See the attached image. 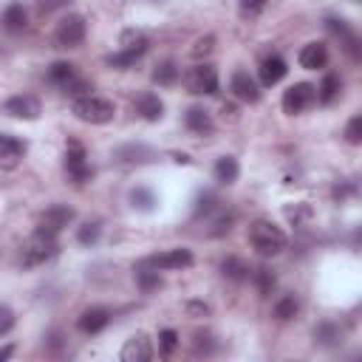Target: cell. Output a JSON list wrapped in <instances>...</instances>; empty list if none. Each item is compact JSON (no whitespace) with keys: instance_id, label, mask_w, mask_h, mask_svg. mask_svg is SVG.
<instances>
[{"instance_id":"13","label":"cell","mask_w":362,"mask_h":362,"mask_svg":"<svg viewBox=\"0 0 362 362\" xmlns=\"http://www.w3.org/2000/svg\"><path fill=\"white\" fill-rule=\"evenodd\" d=\"M107 322H110V311L102 308V305H90V308H85V311L76 317V328H79L82 334H99Z\"/></svg>"},{"instance_id":"26","label":"cell","mask_w":362,"mask_h":362,"mask_svg":"<svg viewBox=\"0 0 362 362\" xmlns=\"http://www.w3.org/2000/svg\"><path fill=\"white\" fill-rule=\"evenodd\" d=\"M221 272H223L229 280H249V277H252V269H249L240 257H226V260L221 263Z\"/></svg>"},{"instance_id":"39","label":"cell","mask_w":362,"mask_h":362,"mask_svg":"<svg viewBox=\"0 0 362 362\" xmlns=\"http://www.w3.org/2000/svg\"><path fill=\"white\" fill-rule=\"evenodd\" d=\"M212 45H215V37H212V34L195 40V45H192V57H206V54L212 51Z\"/></svg>"},{"instance_id":"12","label":"cell","mask_w":362,"mask_h":362,"mask_svg":"<svg viewBox=\"0 0 362 362\" xmlns=\"http://www.w3.org/2000/svg\"><path fill=\"white\" fill-rule=\"evenodd\" d=\"M25 156V144L17 136L0 133V167L3 170H14Z\"/></svg>"},{"instance_id":"24","label":"cell","mask_w":362,"mask_h":362,"mask_svg":"<svg viewBox=\"0 0 362 362\" xmlns=\"http://www.w3.org/2000/svg\"><path fill=\"white\" fill-rule=\"evenodd\" d=\"M339 88H342L339 76H337V74H325V76H322V82H320V88H317V99H320L322 105H331V102L337 99Z\"/></svg>"},{"instance_id":"23","label":"cell","mask_w":362,"mask_h":362,"mask_svg":"<svg viewBox=\"0 0 362 362\" xmlns=\"http://www.w3.org/2000/svg\"><path fill=\"white\" fill-rule=\"evenodd\" d=\"M238 173H240V167H238V158L235 156H221L218 158V164H215V181L235 184L238 181Z\"/></svg>"},{"instance_id":"32","label":"cell","mask_w":362,"mask_h":362,"mask_svg":"<svg viewBox=\"0 0 362 362\" xmlns=\"http://www.w3.org/2000/svg\"><path fill=\"white\" fill-rule=\"evenodd\" d=\"M122 48H130V51H147V37L141 31H124L122 40H119Z\"/></svg>"},{"instance_id":"19","label":"cell","mask_w":362,"mask_h":362,"mask_svg":"<svg viewBox=\"0 0 362 362\" xmlns=\"http://www.w3.org/2000/svg\"><path fill=\"white\" fill-rule=\"evenodd\" d=\"M184 124H187L195 136H209V133L215 130V122H212V116H209L204 107H189V110L184 113Z\"/></svg>"},{"instance_id":"11","label":"cell","mask_w":362,"mask_h":362,"mask_svg":"<svg viewBox=\"0 0 362 362\" xmlns=\"http://www.w3.org/2000/svg\"><path fill=\"white\" fill-rule=\"evenodd\" d=\"M229 90H232L235 99H240V102H246V105H255V102L260 99V88H257V82L249 76V71H235L232 79H229Z\"/></svg>"},{"instance_id":"38","label":"cell","mask_w":362,"mask_h":362,"mask_svg":"<svg viewBox=\"0 0 362 362\" xmlns=\"http://www.w3.org/2000/svg\"><path fill=\"white\" fill-rule=\"evenodd\" d=\"M269 0H240V14L243 17H257L266 8Z\"/></svg>"},{"instance_id":"44","label":"cell","mask_w":362,"mask_h":362,"mask_svg":"<svg viewBox=\"0 0 362 362\" xmlns=\"http://www.w3.org/2000/svg\"><path fill=\"white\" fill-rule=\"evenodd\" d=\"M11 354H14V345H6V348H0V362H3V359H8Z\"/></svg>"},{"instance_id":"43","label":"cell","mask_w":362,"mask_h":362,"mask_svg":"<svg viewBox=\"0 0 362 362\" xmlns=\"http://www.w3.org/2000/svg\"><path fill=\"white\" fill-rule=\"evenodd\" d=\"M187 311H189V314H201V317H204L209 308H206L204 303H189V305H187Z\"/></svg>"},{"instance_id":"31","label":"cell","mask_w":362,"mask_h":362,"mask_svg":"<svg viewBox=\"0 0 362 362\" xmlns=\"http://www.w3.org/2000/svg\"><path fill=\"white\" fill-rule=\"evenodd\" d=\"M232 223H235V212H221V215L212 218L209 235H212V238H221V235H226V232L232 229Z\"/></svg>"},{"instance_id":"8","label":"cell","mask_w":362,"mask_h":362,"mask_svg":"<svg viewBox=\"0 0 362 362\" xmlns=\"http://www.w3.org/2000/svg\"><path fill=\"white\" fill-rule=\"evenodd\" d=\"M71 221H74V209L68 204H54V206H48L37 218V229L40 232H48V235H59Z\"/></svg>"},{"instance_id":"33","label":"cell","mask_w":362,"mask_h":362,"mask_svg":"<svg viewBox=\"0 0 362 362\" xmlns=\"http://www.w3.org/2000/svg\"><path fill=\"white\" fill-rule=\"evenodd\" d=\"M99 235H102V226L93 221V223H82V226H79L76 240H79L82 246H90V243H96V240H99Z\"/></svg>"},{"instance_id":"22","label":"cell","mask_w":362,"mask_h":362,"mask_svg":"<svg viewBox=\"0 0 362 362\" xmlns=\"http://www.w3.org/2000/svg\"><path fill=\"white\" fill-rule=\"evenodd\" d=\"M136 283H139V288H141L144 294H150L153 288H158V286H161L158 269H153L147 260H141V263L136 266Z\"/></svg>"},{"instance_id":"4","label":"cell","mask_w":362,"mask_h":362,"mask_svg":"<svg viewBox=\"0 0 362 362\" xmlns=\"http://www.w3.org/2000/svg\"><path fill=\"white\" fill-rule=\"evenodd\" d=\"M88 34V20L82 14H68L54 28V45L57 48H76Z\"/></svg>"},{"instance_id":"7","label":"cell","mask_w":362,"mask_h":362,"mask_svg":"<svg viewBox=\"0 0 362 362\" xmlns=\"http://www.w3.org/2000/svg\"><path fill=\"white\" fill-rule=\"evenodd\" d=\"M65 170L76 184H85L93 175L90 164H88V153L76 139H68V144H65Z\"/></svg>"},{"instance_id":"40","label":"cell","mask_w":362,"mask_h":362,"mask_svg":"<svg viewBox=\"0 0 362 362\" xmlns=\"http://www.w3.org/2000/svg\"><path fill=\"white\" fill-rule=\"evenodd\" d=\"M11 328H14V311H11L8 305H3V303H0V337H3V334H8Z\"/></svg>"},{"instance_id":"17","label":"cell","mask_w":362,"mask_h":362,"mask_svg":"<svg viewBox=\"0 0 362 362\" xmlns=\"http://www.w3.org/2000/svg\"><path fill=\"white\" fill-rule=\"evenodd\" d=\"M300 65L305 68V71H317V68H325L328 65V48H325V42H308V45H303L300 48Z\"/></svg>"},{"instance_id":"6","label":"cell","mask_w":362,"mask_h":362,"mask_svg":"<svg viewBox=\"0 0 362 362\" xmlns=\"http://www.w3.org/2000/svg\"><path fill=\"white\" fill-rule=\"evenodd\" d=\"M317 102V88L311 82H294L291 88H286L283 93V110L288 116H297L303 110H308Z\"/></svg>"},{"instance_id":"25","label":"cell","mask_w":362,"mask_h":362,"mask_svg":"<svg viewBox=\"0 0 362 362\" xmlns=\"http://www.w3.org/2000/svg\"><path fill=\"white\" fill-rule=\"evenodd\" d=\"M71 79H76V71H74V65H71V62H54V65L48 68V82H54V85L65 88Z\"/></svg>"},{"instance_id":"9","label":"cell","mask_w":362,"mask_h":362,"mask_svg":"<svg viewBox=\"0 0 362 362\" xmlns=\"http://www.w3.org/2000/svg\"><path fill=\"white\" fill-rule=\"evenodd\" d=\"M3 110H6L8 116H14V119H25V122L40 119V113H42L40 99L31 96V93H17V96H11V99L3 105Z\"/></svg>"},{"instance_id":"34","label":"cell","mask_w":362,"mask_h":362,"mask_svg":"<svg viewBox=\"0 0 362 362\" xmlns=\"http://www.w3.org/2000/svg\"><path fill=\"white\" fill-rule=\"evenodd\" d=\"M252 277H255V283H257L260 294H272V288H274V274H272L266 266L255 269V272H252Z\"/></svg>"},{"instance_id":"1","label":"cell","mask_w":362,"mask_h":362,"mask_svg":"<svg viewBox=\"0 0 362 362\" xmlns=\"http://www.w3.org/2000/svg\"><path fill=\"white\" fill-rule=\"evenodd\" d=\"M249 243L260 257H274L286 249L288 238L277 223H272L266 218H257V221L249 223Z\"/></svg>"},{"instance_id":"35","label":"cell","mask_w":362,"mask_h":362,"mask_svg":"<svg viewBox=\"0 0 362 362\" xmlns=\"http://www.w3.org/2000/svg\"><path fill=\"white\" fill-rule=\"evenodd\" d=\"M158 348H161V356H170L175 348H178V334L173 328H164L158 334Z\"/></svg>"},{"instance_id":"18","label":"cell","mask_w":362,"mask_h":362,"mask_svg":"<svg viewBox=\"0 0 362 362\" xmlns=\"http://www.w3.org/2000/svg\"><path fill=\"white\" fill-rule=\"evenodd\" d=\"M286 59L283 57H277V54H272V57H266L263 62H260V68H257V74H260V85H266V88H272V85H277L283 76H286Z\"/></svg>"},{"instance_id":"10","label":"cell","mask_w":362,"mask_h":362,"mask_svg":"<svg viewBox=\"0 0 362 362\" xmlns=\"http://www.w3.org/2000/svg\"><path fill=\"white\" fill-rule=\"evenodd\" d=\"M147 263L158 272H173V269H187L192 266V252L189 249H167V252H158L153 257H147Z\"/></svg>"},{"instance_id":"16","label":"cell","mask_w":362,"mask_h":362,"mask_svg":"<svg viewBox=\"0 0 362 362\" xmlns=\"http://www.w3.org/2000/svg\"><path fill=\"white\" fill-rule=\"evenodd\" d=\"M133 107H136V113H139L141 119H147V122H158V119L164 116V102H161L156 93H150V90H141V93L133 99Z\"/></svg>"},{"instance_id":"28","label":"cell","mask_w":362,"mask_h":362,"mask_svg":"<svg viewBox=\"0 0 362 362\" xmlns=\"http://www.w3.org/2000/svg\"><path fill=\"white\" fill-rule=\"evenodd\" d=\"M297 311H300V303H297V297L294 294H286V297H280L277 303H274V317L277 320H291V317H297Z\"/></svg>"},{"instance_id":"14","label":"cell","mask_w":362,"mask_h":362,"mask_svg":"<svg viewBox=\"0 0 362 362\" xmlns=\"http://www.w3.org/2000/svg\"><path fill=\"white\" fill-rule=\"evenodd\" d=\"M122 362H147L153 356V345L147 339V334H133L124 345H122Z\"/></svg>"},{"instance_id":"21","label":"cell","mask_w":362,"mask_h":362,"mask_svg":"<svg viewBox=\"0 0 362 362\" xmlns=\"http://www.w3.org/2000/svg\"><path fill=\"white\" fill-rule=\"evenodd\" d=\"M342 337H345V331L339 328V322H320V325L314 328V342H320V345H325V348L339 345Z\"/></svg>"},{"instance_id":"41","label":"cell","mask_w":362,"mask_h":362,"mask_svg":"<svg viewBox=\"0 0 362 362\" xmlns=\"http://www.w3.org/2000/svg\"><path fill=\"white\" fill-rule=\"evenodd\" d=\"M212 209H215V195H212V192H204V195L198 198L195 215H201V212H212Z\"/></svg>"},{"instance_id":"27","label":"cell","mask_w":362,"mask_h":362,"mask_svg":"<svg viewBox=\"0 0 362 362\" xmlns=\"http://www.w3.org/2000/svg\"><path fill=\"white\" fill-rule=\"evenodd\" d=\"M175 79H178V65H175L173 59H164V62L156 65V71H153V82H158V85H173Z\"/></svg>"},{"instance_id":"36","label":"cell","mask_w":362,"mask_h":362,"mask_svg":"<svg viewBox=\"0 0 362 362\" xmlns=\"http://www.w3.org/2000/svg\"><path fill=\"white\" fill-rule=\"evenodd\" d=\"M345 139H348L351 144H359V141H362V116H354V119L348 122V127H345Z\"/></svg>"},{"instance_id":"20","label":"cell","mask_w":362,"mask_h":362,"mask_svg":"<svg viewBox=\"0 0 362 362\" xmlns=\"http://www.w3.org/2000/svg\"><path fill=\"white\" fill-rule=\"evenodd\" d=\"M0 23H3V28H6L8 34H23L25 25H28V14H25V8H23L20 3H11V6H6Z\"/></svg>"},{"instance_id":"42","label":"cell","mask_w":362,"mask_h":362,"mask_svg":"<svg viewBox=\"0 0 362 362\" xmlns=\"http://www.w3.org/2000/svg\"><path fill=\"white\" fill-rule=\"evenodd\" d=\"M71 0H37V6H40V11L42 14H51V11H57V8H65Z\"/></svg>"},{"instance_id":"2","label":"cell","mask_w":362,"mask_h":362,"mask_svg":"<svg viewBox=\"0 0 362 362\" xmlns=\"http://www.w3.org/2000/svg\"><path fill=\"white\" fill-rule=\"evenodd\" d=\"M59 252V243H57V235H48V232H34L23 246H20V266L23 269H34V266H42L48 263L51 257H57Z\"/></svg>"},{"instance_id":"29","label":"cell","mask_w":362,"mask_h":362,"mask_svg":"<svg viewBox=\"0 0 362 362\" xmlns=\"http://www.w3.org/2000/svg\"><path fill=\"white\" fill-rule=\"evenodd\" d=\"M130 204H133L136 209H141V212H150V209L156 206V195H153L147 187H136V189L130 192Z\"/></svg>"},{"instance_id":"3","label":"cell","mask_w":362,"mask_h":362,"mask_svg":"<svg viewBox=\"0 0 362 362\" xmlns=\"http://www.w3.org/2000/svg\"><path fill=\"white\" fill-rule=\"evenodd\" d=\"M71 113L79 119V122H88V124H107L116 113V105L105 96H96V93H82L74 99L71 105Z\"/></svg>"},{"instance_id":"5","label":"cell","mask_w":362,"mask_h":362,"mask_svg":"<svg viewBox=\"0 0 362 362\" xmlns=\"http://www.w3.org/2000/svg\"><path fill=\"white\" fill-rule=\"evenodd\" d=\"M184 88L192 96H212L218 90V71L209 62H201L184 74Z\"/></svg>"},{"instance_id":"37","label":"cell","mask_w":362,"mask_h":362,"mask_svg":"<svg viewBox=\"0 0 362 362\" xmlns=\"http://www.w3.org/2000/svg\"><path fill=\"white\" fill-rule=\"evenodd\" d=\"M192 351H195V354H212V351H215V342H212V334H195V342H192Z\"/></svg>"},{"instance_id":"30","label":"cell","mask_w":362,"mask_h":362,"mask_svg":"<svg viewBox=\"0 0 362 362\" xmlns=\"http://www.w3.org/2000/svg\"><path fill=\"white\" fill-rule=\"evenodd\" d=\"M144 51H130V48H119L116 54H110L107 57V65H113V68H130L139 57H141Z\"/></svg>"},{"instance_id":"15","label":"cell","mask_w":362,"mask_h":362,"mask_svg":"<svg viewBox=\"0 0 362 362\" xmlns=\"http://www.w3.org/2000/svg\"><path fill=\"white\" fill-rule=\"evenodd\" d=\"M325 25H328V31H331L334 37H339L342 48H345L354 59H359V40H356V34L351 31V25H348L345 20H337V17H328Z\"/></svg>"}]
</instances>
